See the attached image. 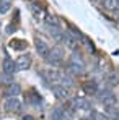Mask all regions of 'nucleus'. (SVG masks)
Wrapping results in <instances>:
<instances>
[{
	"label": "nucleus",
	"mask_w": 119,
	"mask_h": 120,
	"mask_svg": "<svg viewBox=\"0 0 119 120\" xmlns=\"http://www.w3.org/2000/svg\"><path fill=\"white\" fill-rule=\"evenodd\" d=\"M86 70V65H85V60L82 59V55L78 54V50H74V54L70 55V59L67 62V71L78 76V75H83Z\"/></svg>",
	"instance_id": "obj_1"
},
{
	"label": "nucleus",
	"mask_w": 119,
	"mask_h": 120,
	"mask_svg": "<svg viewBox=\"0 0 119 120\" xmlns=\"http://www.w3.org/2000/svg\"><path fill=\"white\" fill-rule=\"evenodd\" d=\"M42 78L46 80L47 84L51 86H57V84H62V78H64V71H60L57 68H47V70H42L41 71Z\"/></svg>",
	"instance_id": "obj_2"
},
{
	"label": "nucleus",
	"mask_w": 119,
	"mask_h": 120,
	"mask_svg": "<svg viewBox=\"0 0 119 120\" xmlns=\"http://www.w3.org/2000/svg\"><path fill=\"white\" fill-rule=\"evenodd\" d=\"M78 38H82V34L77 33L75 29H70V31H65V33L62 34V41H60V42H62L65 47H69L70 50H77V49H78V44H80Z\"/></svg>",
	"instance_id": "obj_3"
},
{
	"label": "nucleus",
	"mask_w": 119,
	"mask_h": 120,
	"mask_svg": "<svg viewBox=\"0 0 119 120\" xmlns=\"http://www.w3.org/2000/svg\"><path fill=\"white\" fill-rule=\"evenodd\" d=\"M44 60H46V63H49V65H52V67L60 65V63L64 62V49H62L60 45H54L52 49H49V52H47V55L44 57Z\"/></svg>",
	"instance_id": "obj_4"
},
{
	"label": "nucleus",
	"mask_w": 119,
	"mask_h": 120,
	"mask_svg": "<svg viewBox=\"0 0 119 120\" xmlns=\"http://www.w3.org/2000/svg\"><path fill=\"white\" fill-rule=\"evenodd\" d=\"M101 104H104L106 107H113L118 105V98L114 93H111V89H98V93L95 94Z\"/></svg>",
	"instance_id": "obj_5"
},
{
	"label": "nucleus",
	"mask_w": 119,
	"mask_h": 120,
	"mask_svg": "<svg viewBox=\"0 0 119 120\" xmlns=\"http://www.w3.org/2000/svg\"><path fill=\"white\" fill-rule=\"evenodd\" d=\"M52 93H54V96H56L59 101H62V102L70 101V89L65 88V86H62V84L52 86Z\"/></svg>",
	"instance_id": "obj_6"
},
{
	"label": "nucleus",
	"mask_w": 119,
	"mask_h": 120,
	"mask_svg": "<svg viewBox=\"0 0 119 120\" xmlns=\"http://www.w3.org/2000/svg\"><path fill=\"white\" fill-rule=\"evenodd\" d=\"M5 110L8 112V114H15V112H20L21 109V101L18 98H8V99L5 101Z\"/></svg>",
	"instance_id": "obj_7"
},
{
	"label": "nucleus",
	"mask_w": 119,
	"mask_h": 120,
	"mask_svg": "<svg viewBox=\"0 0 119 120\" xmlns=\"http://www.w3.org/2000/svg\"><path fill=\"white\" fill-rule=\"evenodd\" d=\"M82 89H83L86 94H96L99 86H98V83H96V80H86V81H83Z\"/></svg>",
	"instance_id": "obj_8"
},
{
	"label": "nucleus",
	"mask_w": 119,
	"mask_h": 120,
	"mask_svg": "<svg viewBox=\"0 0 119 120\" xmlns=\"http://www.w3.org/2000/svg\"><path fill=\"white\" fill-rule=\"evenodd\" d=\"M34 45H36V50H38V54H39L41 57H46L47 52H49V49H51L49 44L44 39H41V38H36L34 39Z\"/></svg>",
	"instance_id": "obj_9"
},
{
	"label": "nucleus",
	"mask_w": 119,
	"mask_h": 120,
	"mask_svg": "<svg viewBox=\"0 0 119 120\" xmlns=\"http://www.w3.org/2000/svg\"><path fill=\"white\" fill-rule=\"evenodd\" d=\"M70 104L74 105V109H75V110H77V109H80V110H88V109L91 107L90 101L85 99V98H75V99L70 101Z\"/></svg>",
	"instance_id": "obj_10"
},
{
	"label": "nucleus",
	"mask_w": 119,
	"mask_h": 120,
	"mask_svg": "<svg viewBox=\"0 0 119 120\" xmlns=\"http://www.w3.org/2000/svg\"><path fill=\"white\" fill-rule=\"evenodd\" d=\"M2 70H3V73H7V75H13L15 71H18V67H16V62H13L12 59H7L3 60V63H2Z\"/></svg>",
	"instance_id": "obj_11"
},
{
	"label": "nucleus",
	"mask_w": 119,
	"mask_h": 120,
	"mask_svg": "<svg viewBox=\"0 0 119 120\" xmlns=\"http://www.w3.org/2000/svg\"><path fill=\"white\" fill-rule=\"evenodd\" d=\"M16 67H18V70H28L31 67V55L29 54H21L16 59Z\"/></svg>",
	"instance_id": "obj_12"
},
{
	"label": "nucleus",
	"mask_w": 119,
	"mask_h": 120,
	"mask_svg": "<svg viewBox=\"0 0 119 120\" xmlns=\"http://www.w3.org/2000/svg\"><path fill=\"white\" fill-rule=\"evenodd\" d=\"M46 29H47V33L52 36V39L60 42L62 41V34H64V31L60 29V26H46Z\"/></svg>",
	"instance_id": "obj_13"
},
{
	"label": "nucleus",
	"mask_w": 119,
	"mask_h": 120,
	"mask_svg": "<svg viewBox=\"0 0 119 120\" xmlns=\"http://www.w3.org/2000/svg\"><path fill=\"white\" fill-rule=\"evenodd\" d=\"M20 93H21V86L18 83H13V84H10V86L5 89V96H7V98H16Z\"/></svg>",
	"instance_id": "obj_14"
},
{
	"label": "nucleus",
	"mask_w": 119,
	"mask_h": 120,
	"mask_svg": "<svg viewBox=\"0 0 119 120\" xmlns=\"http://www.w3.org/2000/svg\"><path fill=\"white\" fill-rule=\"evenodd\" d=\"M108 86H109V89L111 88H114V86H118L119 84V75L116 71H111V73H108L106 75V81H104Z\"/></svg>",
	"instance_id": "obj_15"
},
{
	"label": "nucleus",
	"mask_w": 119,
	"mask_h": 120,
	"mask_svg": "<svg viewBox=\"0 0 119 120\" xmlns=\"http://www.w3.org/2000/svg\"><path fill=\"white\" fill-rule=\"evenodd\" d=\"M31 11H33V16H34V20H38V21H44L46 15H44V10L41 8L39 5H31Z\"/></svg>",
	"instance_id": "obj_16"
},
{
	"label": "nucleus",
	"mask_w": 119,
	"mask_h": 120,
	"mask_svg": "<svg viewBox=\"0 0 119 120\" xmlns=\"http://www.w3.org/2000/svg\"><path fill=\"white\" fill-rule=\"evenodd\" d=\"M51 119L52 120H65L67 115H65V112H64L60 107H56V109H52V112H51Z\"/></svg>",
	"instance_id": "obj_17"
},
{
	"label": "nucleus",
	"mask_w": 119,
	"mask_h": 120,
	"mask_svg": "<svg viewBox=\"0 0 119 120\" xmlns=\"http://www.w3.org/2000/svg\"><path fill=\"white\" fill-rule=\"evenodd\" d=\"M103 5H104V8H106V10L114 11V10L119 7V0H103Z\"/></svg>",
	"instance_id": "obj_18"
},
{
	"label": "nucleus",
	"mask_w": 119,
	"mask_h": 120,
	"mask_svg": "<svg viewBox=\"0 0 119 120\" xmlns=\"http://www.w3.org/2000/svg\"><path fill=\"white\" fill-rule=\"evenodd\" d=\"M44 23H46V26H59V18L54 15H46Z\"/></svg>",
	"instance_id": "obj_19"
},
{
	"label": "nucleus",
	"mask_w": 119,
	"mask_h": 120,
	"mask_svg": "<svg viewBox=\"0 0 119 120\" xmlns=\"http://www.w3.org/2000/svg\"><path fill=\"white\" fill-rule=\"evenodd\" d=\"M90 120H109V117L104 112H98V110H91Z\"/></svg>",
	"instance_id": "obj_20"
},
{
	"label": "nucleus",
	"mask_w": 119,
	"mask_h": 120,
	"mask_svg": "<svg viewBox=\"0 0 119 120\" xmlns=\"http://www.w3.org/2000/svg\"><path fill=\"white\" fill-rule=\"evenodd\" d=\"M10 7H12V3L8 0H0V15H5L10 10Z\"/></svg>",
	"instance_id": "obj_21"
},
{
	"label": "nucleus",
	"mask_w": 119,
	"mask_h": 120,
	"mask_svg": "<svg viewBox=\"0 0 119 120\" xmlns=\"http://www.w3.org/2000/svg\"><path fill=\"white\" fill-rule=\"evenodd\" d=\"M74 83H75V81L72 80V76H69V75H64V78H62V86H65V88H70V86H74Z\"/></svg>",
	"instance_id": "obj_22"
},
{
	"label": "nucleus",
	"mask_w": 119,
	"mask_h": 120,
	"mask_svg": "<svg viewBox=\"0 0 119 120\" xmlns=\"http://www.w3.org/2000/svg\"><path fill=\"white\" fill-rule=\"evenodd\" d=\"M10 47H13V49H25V47H26V42L16 39V41H13V42L10 44Z\"/></svg>",
	"instance_id": "obj_23"
},
{
	"label": "nucleus",
	"mask_w": 119,
	"mask_h": 120,
	"mask_svg": "<svg viewBox=\"0 0 119 120\" xmlns=\"http://www.w3.org/2000/svg\"><path fill=\"white\" fill-rule=\"evenodd\" d=\"M21 120H36V119H34V117H31V115H23Z\"/></svg>",
	"instance_id": "obj_24"
},
{
	"label": "nucleus",
	"mask_w": 119,
	"mask_h": 120,
	"mask_svg": "<svg viewBox=\"0 0 119 120\" xmlns=\"http://www.w3.org/2000/svg\"><path fill=\"white\" fill-rule=\"evenodd\" d=\"M114 16H116V18H119V7L114 10Z\"/></svg>",
	"instance_id": "obj_25"
},
{
	"label": "nucleus",
	"mask_w": 119,
	"mask_h": 120,
	"mask_svg": "<svg viewBox=\"0 0 119 120\" xmlns=\"http://www.w3.org/2000/svg\"><path fill=\"white\" fill-rule=\"evenodd\" d=\"M0 34H2V23H0Z\"/></svg>",
	"instance_id": "obj_26"
}]
</instances>
